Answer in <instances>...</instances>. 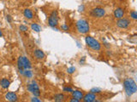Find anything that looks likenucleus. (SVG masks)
<instances>
[{
	"instance_id": "nucleus-29",
	"label": "nucleus",
	"mask_w": 137,
	"mask_h": 102,
	"mask_svg": "<svg viewBox=\"0 0 137 102\" xmlns=\"http://www.w3.org/2000/svg\"><path fill=\"white\" fill-rule=\"evenodd\" d=\"M84 8H85L84 5H81V6L79 7V9H78V10H79L80 12H82V11H84Z\"/></svg>"
},
{
	"instance_id": "nucleus-1",
	"label": "nucleus",
	"mask_w": 137,
	"mask_h": 102,
	"mask_svg": "<svg viewBox=\"0 0 137 102\" xmlns=\"http://www.w3.org/2000/svg\"><path fill=\"white\" fill-rule=\"evenodd\" d=\"M123 87H124L125 93L129 97L135 94V92L137 91V85L133 78H126L123 82Z\"/></svg>"
},
{
	"instance_id": "nucleus-13",
	"label": "nucleus",
	"mask_w": 137,
	"mask_h": 102,
	"mask_svg": "<svg viewBox=\"0 0 137 102\" xmlns=\"http://www.w3.org/2000/svg\"><path fill=\"white\" fill-rule=\"evenodd\" d=\"M71 94L74 98L78 99L79 100H82V98H83L84 96V93L82 91H81V90H73L71 92Z\"/></svg>"
},
{
	"instance_id": "nucleus-10",
	"label": "nucleus",
	"mask_w": 137,
	"mask_h": 102,
	"mask_svg": "<svg viewBox=\"0 0 137 102\" xmlns=\"http://www.w3.org/2000/svg\"><path fill=\"white\" fill-rule=\"evenodd\" d=\"M5 100L10 102H16L18 100V96L15 92H8L5 94Z\"/></svg>"
},
{
	"instance_id": "nucleus-18",
	"label": "nucleus",
	"mask_w": 137,
	"mask_h": 102,
	"mask_svg": "<svg viewBox=\"0 0 137 102\" xmlns=\"http://www.w3.org/2000/svg\"><path fill=\"white\" fill-rule=\"evenodd\" d=\"M23 76L26 77L27 78H32L33 76V71H31L30 69H27V70H24V72H23Z\"/></svg>"
},
{
	"instance_id": "nucleus-15",
	"label": "nucleus",
	"mask_w": 137,
	"mask_h": 102,
	"mask_svg": "<svg viewBox=\"0 0 137 102\" xmlns=\"http://www.w3.org/2000/svg\"><path fill=\"white\" fill-rule=\"evenodd\" d=\"M23 15H24L27 20H33V11L29 9H25L23 11Z\"/></svg>"
},
{
	"instance_id": "nucleus-26",
	"label": "nucleus",
	"mask_w": 137,
	"mask_h": 102,
	"mask_svg": "<svg viewBox=\"0 0 137 102\" xmlns=\"http://www.w3.org/2000/svg\"><path fill=\"white\" fill-rule=\"evenodd\" d=\"M6 20L8 21L9 23H11V22H12V17L8 14V15H6Z\"/></svg>"
},
{
	"instance_id": "nucleus-9",
	"label": "nucleus",
	"mask_w": 137,
	"mask_h": 102,
	"mask_svg": "<svg viewBox=\"0 0 137 102\" xmlns=\"http://www.w3.org/2000/svg\"><path fill=\"white\" fill-rule=\"evenodd\" d=\"M82 100L84 102H95L97 101V95L90 92V93L87 94L86 95H84Z\"/></svg>"
},
{
	"instance_id": "nucleus-6",
	"label": "nucleus",
	"mask_w": 137,
	"mask_h": 102,
	"mask_svg": "<svg viewBox=\"0 0 137 102\" xmlns=\"http://www.w3.org/2000/svg\"><path fill=\"white\" fill-rule=\"evenodd\" d=\"M48 24L51 27H56L58 25V14L57 10H53L48 18Z\"/></svg>"
},
{
	"instance_id": "nucleus-12",
	"label": "nucleus",
	"mask_w": 137,
	"mask_h": 102,
	"mask_svg": "<svg viewBox=\"0 0 137 102\" xmlns=\"http://www.w3.org/2000/svg\"><path fill=\"white\" fill-rule=\"evenodd\" d=\"M124 15V9L122 8H117L114 10V17L116 19L123 18Z\"/></svg>"
},
{
	"instance_id": "nucleus-4",
	"label": "nucleus",
	"mask_w": 137,
	"mask_h": 102,
	"mask_svg": "<svg viewBox=\"0 0 137 102\" xmlns=\"http://www.w3.org/2000/svg\"><path fill=\"white\" fill-rule=\"evenodd\" d=\"M17 67H18V69H31L32 68V64L27 57L20 56L17 60Z\"/></svg>"
},
{
	"instance_id": "nucleus-2",
	"label": "nucleus",
	"mask_w": 137,
	"mask_h": 102,
	"mask_svg": "<svg viewBox=\"0 0 137 102\" xmlns=\"http://www.w3.org/2000/svg\"><path fill=\"white\" fill-rule=\"evenodd\" d=\"M76 28L77 31L82 34H87V33L90 31V27L89 24L86 20L81 19V20H77L76 22Z\"/></svg>"
},
{
	"instance_id": "nucleus-22",
	"label": "nucleus",
	"mask_w": 137,
	"mask_h": 102,
	"mask_svg": "<svg viewBox=\"0 0 137 102\" xmlns=\"http://www.w3.org/2000/svg\"><path fill=\"white\" fill-rule=\"evenodd\" d=\"M130 17L133 20H137V12L133 10V11H131L130 12Z\"/></svg>"
},
{
	"instance_id": "nucleus-24",
	"label": "nucleus",
	"mask_w": 137,
	"mask_h": 102,
	"mask_svg": "<svg viewBox=\"0 0 137 102\" xmlns=\"http://www.w3.org/2000/svg\"><path fill=\"white\" fill-rule=\"evenodd\" d=\"M31 101L33 102H41V100L40 99H39L37 96H34V97H33V98H31Z\"/></svg>"
},
{
	"instance_id": "nucleus-21",
	"label": "nucleus",
	"mask_w": 137,
	"mask_h": 102,
	"mask_svg": "<svg viewBox=\"0 0 137 102\" xmlns=\"http://www.w3.org/2000/svg\"><path fill=\"white\" fill-rule=\"evenodd\" d=\"M76 71V68L75 67V66H70V67H69L67 69V72L69 74H73Z\"/></svg>"
},
{
	"instance_id": "nucleus-20",
	"label": "nucleus",
	"mask_w": 137,
	"mask_h": 102,
	"mask_svg": "<svg viewBox=\"0 0 137 102\" xmlns=\"http://www.w3.org/2000/svg\"><path fill=\"white\" fill-rule=\"evenodd\" d=\"M19 29H20L21 32H26L28 31V28H27V26H25V25H21L20 27H19Z\"/></svg>"
},
{
	"instance_id": "nucleus-14",
	"label": "nucleus",
	"mask_w": 137,
	"mask_h": 102,
	"mask_svg": "<svg viewBox=\"0 0 137 102\" xmlns=\"http://www.w3.org/2000/svg\"><path fill=\"white\" fill-rule=\"evenodd\" d=\"M10 81L7 78H2V79H0V87L4 89H6L10 87Z\"/></svg>"
},
{
	"instance_id": "nucleus-30",
	"label": "nucleus",
	"mask_w": 137,
	"mask_h": 102,
	"mask_svg": "<svg viewBox=\"0 0 137 102\" xmlns=\"http://www.w3.org/2000/svg\"><path fill=\"white\" fill-rule=\"evenodd\" d=\"M0 37H3V32L1 30H0Z\"/></svg>"
},
{
	"instance_id": "nucleus-28",
	"label": "nucleus",
	"mask_w": 137,
	"mask_h": 102,
	"mask_svg": "<svg viewBox=\"0 0 137 102\" xmlns=\"http://www.w3.org/2000/svg\"><path fill=\"white\" fill-rule=\"evenodd\" d=\"M70 102H79L80 100H78V99H76V98H74V97H73L72 99H70Z\"/></svg>"
},
{
	"instance_id": "nucleus-5",
	"label": "nucleus",
	"mask_w": 137,
	"mask_h": 102,
	"mask_svg": "<svg viewBox=\"0 0 137 102\" xmlns=\"http://www.w3.org/2000/svg\"><path fill=\"white\" fill-rule=\"evenodd\" d=\"M27 90H28L30 93H32L34 96H37V97L40 96V94H41L40 89H39V85L36 83V82L35 81H32V83L27 84Z\"/></svg>"
},
{
	"instance_id": "nucleus-16",
	"label": "nucleus",
	"mask_w": 137,
	"mask_h": 102,
	"mask_svg": "<svg viewBox=\"0 0 137 102\" xmlns=\"http://www.w3.org/2000/svg\"><path fill=\"white\" fill-rule=\"evenodd\" d=\"M64 99H65V96H64V94H57L54 96V100L57 102L64 101Z\"/></svg>"
},
{
	"instance_id": "nucleus-19",
	"label": "nucleus",
	"mask_w": 137,
	"mask_h": 102,
	"mask_svg": "<svg viewBox=\"0 0 137 102\" xmlns=\"http://www.w3.org/2000/svg\"><path fill=\"white\" fill-rule=\"evenodd\" d=\"M91 93H93V94H100L101 92H102V90L100 89V88H93L91 89Z\"/></svg>"
},
{
	"instance_id": "nucleus-27",
	"label": "nucleus",
	"mask_w": 137,
	"mask_h": 102,
	"mask_svg": "<svg viewBox=\"0 0 137 102\" xmlns=\"http://www.w3.org/2000/svg\"><path fill=\"white\" fill-rule=\"evenodd\" d=\"M85 61H86V57H82L79 61V63H80V65H83L85 63Z\"/></svg>"
},
{
	"instance_id": "nucleus-17",
	"label": "nucleus",
	"mask_w": 137,
	"mask_h": 102,
	"mask_svg": "<svg viewBox=\"0 0 137 102\" xmlns=\"http://www.w3.org/2000/svg\"><path fill=\"white\" fill-rule=\"evenodd\" d=\"M31 29L33 31H34V32H41V30H42L41 27H39L37 23H32V24H31Z\"/></svg>"
},
{
	"instance_id": "nucleus-7",
	"label": "nucleus",
	"mask_w": 137,
	"mask_h": 102,
	"mask_svg": "<svg viewBox=\"0 0 137 102\" xmlns=\"http://www.w3.org/2000/svg\"><path fill=\"white\" fill-rule=\"evenodd\" d=\"M131 21L130 20L127 18H121L118 19V20L117 21V26L119 27V28L122 29H126L130 26Z\"/></svg>"
},
{
	"instance_id": "nucleus-23",
	"label": "nucleus",
	"mask_w": 137,
	"mask_h": 102,
	"mask_svg": "<svg viewBox=\"0 0 137 102\" xmlns=\"http://www.w3.org/2000/svg\"><path fill=\"white\" fill-rule=\"evenodd\" d=\"M61 29L64 31H69L70 30V27H69V26L67 24H64L61 26Z\"/></svg>"
},
{
	"instance_id": "nucleus-3",
	"label": "nucleus",
	"mask_w": 137,
	"mask_h": 102,
	"mask_svg": "<svg viewBox=\"0 0 137 102\" xmlns=\"http://www.w3.org/2000/svg\"><path fill=\"white\" fill-rule=\"evenodd\" d=\"M85 41H86L87 45H88L90 49H93L94 51L100 50V49H101L100 43H99V41H97L95 38L90 37V36H87L86 38H85Z\"/></svg>"
},
{
	"instance_id": "nucleus-11",
	"label": "nucleus",
	"mask_w": 137,
	"mask_h": 102,
	"mask_svg": "<svg viewBox=\"0 0 137 102\" xmlns=\"http://www.w3.org/2000/svg\"><path fill=\"white\" fill-rule=\"evenodd\" d=\"M33 55H34V57L36 58L37 60H44L45 57V53H44L41 49H35V50L33 51Z\"/></svg>"
},
{
	"instance_id": "nucleus-8",
	"label": "nucleus",
	"mask_w": 137,
	"mask_h": 102,
	"mask_svg": "<svg viewBox=\"0 0 137 102\" xmlns=\"http://www.w3.org/2000/svg\"><path fill=\"white\" fill-rule=\"evenodd\" d=\"M105 14V10L102 8H94L92 10V15L94 17H97V18H101V17L104 16Z\"/></svg>"
},
{
	"instance_id": "nucleus-25",
	"label": "nucleus",
	"mask_w": 137,
	"mask_h": 102,
	"mask_svg": "<svg viewBox=\"0 0 137 102\" xmlns=\"http://www.w3.org/2000/svg\"><path fill=\"white\" fill-rule=\"evenodd\" d=\"M64 91L70 92V93H71V92L73 91V89H72L71 88H70V87H64Z\"/></svg>"
}]
</instances>
